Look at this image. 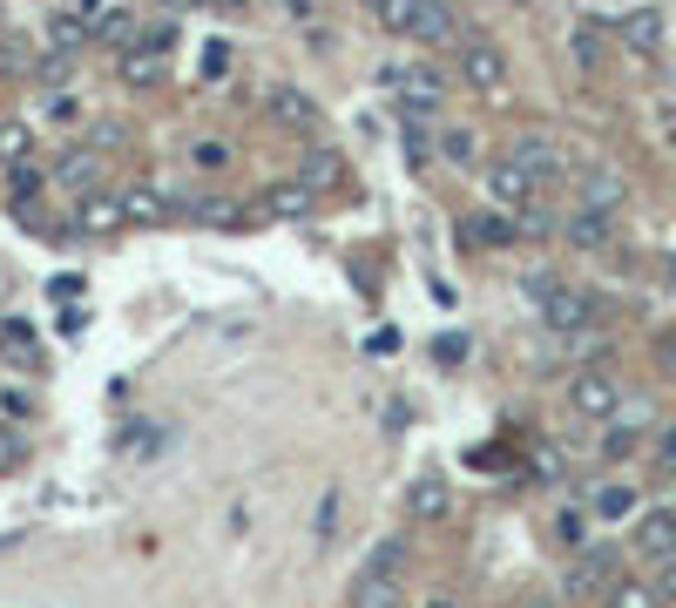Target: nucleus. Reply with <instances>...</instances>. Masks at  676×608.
<instances>
[{
	"label": "nucleus",
	"mask_w": 676,
	"mask_h": 608,
	"mask_svg": "<svg viewBox=\"0 0 676 608\" xmlns=\"http://www.w3.org/2000/svg\"><path fill=\"white\" fill-rule=\"evenodd\" d=\"M346 608H399V541H379V555L352 575Z\"/></svg>",
	"instance_id": "nucleus-3"
},
{
	"label": "nucleus",
	"mask_w": 676,
	"mask_h": 608,
	"mask_svg": "<svg viewBox=\"0 0 676 608\" xmlns=\"http://www.w3.org/2000/svg\"><path fill=\"white\" fill-rule=\"evenodd\" d=\"M96 177H102V162H96V156H81V149L61 156V169H54V183L74 190V203H81V197H96Z\"/></svg>",
	"instance_id": "nucleus-13"
},
{
	"label": "nucleus",
	"mask_w": 676,
	"mask_h": 608,
	"mask_svg": "<svg viewBox=\"0 0 676 608\" xmlns=\"http://www.w3.org/2000/svg\"><path fill=\"white\" fill-rule=\"evenodd\" d=\"M162 48H169V34H149L142 48H129L122 54V81H156L162 74Z\"/></svg>",
	"instance_id": "nucleus-15"
},
{
	"label": "nucleus",
	"mask_w": 676,
	"mask_h": 608,
	"mask_svg": "<svg viewBox=\"0 0 676 608\" xmlns=\"http://www.w3.org/2000/svg\"><path fill=\"white\" fill-rule=\"evenodd\" d=\"M663 595H669V601H676V555H669V561H663Z\"/></svg>",
	"instance_id": "nucleus-38"
},
{
	"label": "nucleus",
	"mask_w": 676,
	"mask_h": 608,
	"mask_svg": "<svg viewBox=\"0 0 676 608\" xmlns=\"http://www.w3.org/2000/svg\"><path fill=\"white\" fill-rule=\"evenodd\" d=\"M656 460H663V467H676V426H669L663 440H656Z\"/></svg>",
	"instance_id": "nucleus-37"
},
{
	"label": "nucleus",
	"mask_w": 676,
	"mask_h": 608,
	"mask_svg": "<svg viewBox=\"0 0 676 608\" xmlns=\"http://www.w3.org/2000/svg\"><path fill=\"white\" fill-rule=\"evenodd\" d=\"M379 21L406 41H427V48H447L454 41V14H447V0H372Z\"/></svg>",
	"instance_id": "nucleus-1"
},
{
	"label": "nucleus",
	"mask_w": 676,
	"mask_h": 608,
	"mask_svg": "<svg viewBox=\"0 0 676 608\" xmlns=\"http://www.w3.org/2000/svg\"><path fill=\"white\" fill-rule=\"evenodd\" d=\"M616 406H623V386L609 372H575L568 379V412L575 419H609Z\"/></svg>",
	"instance_id": "nucleus-5"
},
{
	"label": "nucleus",
	"mask_w": 676,
	"mask_h": 608,
	"mask_svg": "<svg viewBox=\"0 0 676 608\" xmlns=\"http://www.w3.org/2000/svg\"><path fill=\"white\" fill-rule=\"evenodd\" d=\"M217 74H230V41H210L203 48V81H217Z\"/></svg>",
	"instance_id": "nucleus-29"
},
{
	"label": "nucleus",
	"mask_w": 676,
	"mask_h": 608,
	"mask_svg": "<svg viewBox=\"0 0 676 608\" xmlns=\"http://www.w3.org/2000/svg\"><path fill=\"white\" fill-rule=\"evenodd\" d=\"M41 81H48V89H61V81H68V48H61V54L41 68Z\"/></svg>",
	"instance_id": "nucleus-35"
},
{
	"label": "nucleus",
	"mask_w": 676,
	"mask_h": 608,
	"mask_svg": "<svg viewBox=\"0 0 676 608\" xmlns=\"http://www.w3.org/2000/svg\"><path fill=\"white\" fill-rule=\"evenodd\" d=\"M535 305H541V318H548V331H555V338H581V331H596V298L575 291V285H548V278H535Z\"/></svg>",
	"instance_id": "nucleus-2"
},
{
	"label": "nucleus",
	"mask_w": 676,
	"mask_h": 608,
	"mask_svg": "<svg viewBox=\"0 0 676 608\" xmlns=\"http://www.w3.org/2000/svg\"><path fill=\"white\" fill-rule=\"evenodd\" d=\"M636 555L643 561H669L676 555V507H649L636 520Z\"/></svg>",
	"instance_id": "nucleus-8"
},
{
	"label": "nucleus",
	"mask_w": 676,
	"mask_h": 608,
	"mask_svg": "<svg viewBox=\"0 0 676 608\" xmlns=\"http://www.w3.org/2000/svg\"><path fill=\"white\" fill-rule=\"evenodd\" d=\"M515 162L528 169V177H535V183H555V177H561V169H568V156H561V149H555L548 136H521V142H515Z\"/></svg>",
	"instance_id": "nucleus-10"
},
{
	"label": "nucleus",
	"mask_w": 676,
	"mask_h": 608,
	"mask_svg": "<svg viewBox=\"0 0 676 608\" xmlns=\"http://www.w3.org/2000/svg\"><path fill=\"white\" fill-rule=\"evenodd\" d=\"M623 41H629V48H643V54H656V41H663V21L643 8V14H629V21H623Z\"/></svg>",
	"instance_id": "nucleus-22"
},
{
	"label": "nucleus",
	"mask_w": 676,
	"mask_h": 608,
	"mask_svg": "<svg viewBox=\"0 0 676 608\" xmlns=\"http://www.w3.org/2000/svg\"><path fill=\"white\" fill-rule=\"evenodd\" d=\"M0 345H8V359H14V366H21V359L34 366V338H28L21 325H8V331H0Z\"/></svg>",
	"instance_id": "nucleus-27"
},
{
	"label": "nucleus",
	"mask_w": 676,
	"mask_h": 608,
	"mask_svg": "<svg viewBox=\"0 0 676 608\" xmlns=\"http://www.w3.org/2000/svg\"><path fill=\"white\" fill-rule=\"evenodd\" d=\"M265 210H271V217H305V210H311V190H305V183H271V190H265Z\"/></svg>",
	"instance_id": "nucleus-20"
},
{
	"label": "nucleus",
	"mask_w": 676,
	"mask_h": 608,
	"mask_svg": "<svg viewBox=\"0 0 676 608\" xmlns=\"http://www.w3.org/2000/svg\"><path fill=\"white\" fill-rule=\"evenodd\" d=\"M487 190H494L500 203H515V210H521V203H528V197H535L541 183L528 177V169H521L515 156H507V162H494V169H487Z\"/></svg>",
	"instance_id": "nucleus-11"
},
{
	"label": "nucleus",
	"mask_w": 676,
	"mask_h": 608,
	"mask_svg": "<svg viewBox=\"0 0 676 608\" xmlns=\"http://www.w3.org/2000/svg\"><path fill=\"white\" fill-rule=\"evenodd\" d=\"M406 156H412V162H427V129H419V122H406Z\"/></svg>",
	"instance_id": "nucleus-34"
},
{
	"label": "nucleus",
	"mask_w": 676,
	"mask_h": 608,
	"mask_svg": "<svg viewBox=\"0 0 676 608\" xmlns=\"http://www.w3.org/2000/svg\"><path fill=\"white\" fill-rule=\"evenodd\" d=\"M440 156H447V162H474V136H467V129H447V136H440Z\"/></svg>",
	"instance_id": "nucleus-28"
},
{
	"label": "nucleus",
	"mask_w": 676,
	"mask_h": 608,
	"mask_svg": "<svg viewBox=\"0 0 676 608\" xmlns=\"http://www.w3.org/2000/svg\"><path fill=\"white\" fill-rule=\"evenodd\" d=\"M392 89H399L406 122H434L440 102H447V81H440L434 68H399V74H392Z\"/></svg>",
	"instance_id": "nucleus-4"
},
{
	"label": "nucleus",
	"mask_w": 676,
	"mask_h": 608,
	"mask_svg": "<svg viewBox=\"0 0 676 608\" xmlns=\"http://www.w3.org/2000/svg\"><path fill=\"white\" fill-rule=\"evenodd\" d=\"M427 608H454V601H447V595H434V601H427Z\"/></svg>",
	"instance_id": "nucleus-40"
},
{
	"label": "nucleus",
	"mask_w": 676,
	"mask_h": 608,
	"mask_svg": "<svg viewBox=\"0 0 676 608\" xmlns=\"http://www.w3.org/2000/svg\"><path fill=\"white\" fill-rule=\"evenodd\" d=\"M581 210H623V177H609V169H596V177L581 183Z\"/></svg>",
	"instance_id": "nucleus-19"
},
{
	"label": "nucleus",
	"mask_w": 676,
	"mask_h": 608,
	"mask_svg": "<svg viewBox=\"0 0 676 608\" xmlns=\"http://www.w3.org/2000/svg\"><path fill=\"white\" fill-rule=\"evenodd\" d=\"M616 581H623V561H616L609 548H581V561H575V575H568V595L588 601V595H609Z\"/></svg>",
	"instance_id": "nucleus-6"
},
{
	"label": "nucleus",
	"mask_w": 676,
	"mask_h": 608,
	"mask_svg": "<svg viewBox=\"0 0 676 608\" xmlns=\"http://www.w3.org/2000/svg\"><path fill=\"white\" fill-rule=\"evenodd\" d=\"M271 116H278V122H291V129H305V136L318 129V102H311V96H298V89H278V96H271Z\"/></svg>",
	"instance_id": "nucleus-18"
},
{
	"label": "nucleus",
	"mask_w": 676,
	"mask_h": 608,
	"mask_svg": "<svg viewBox=\"0 0 676 608\" xmlns=\"http://www.w3.org/2000/svg\"><path fill=\"white\" fill-rule=\"evenodd\" d=\"M636 447H643V426H609V440H603V453H609V460H629Z\"/></svg>",
	"instance_id": "nucleus-23"
},
{
	"label": "nucleus",
	"mask_w": 676,
	"mask_h": 608,
	"mask_svg": "<svg viewBox=\"0 0 676 608\" xmlns=\"http://www.w3.org/2000/svg\"><path fill=\"white\" fill-rule=\"evenodd\" d=\"M609 608H656V595H649L643 581H616V588H609Z\"/></svg>",
	"instance_id": "nucleus-26"
},
{
	"label": "nucleus",
	"mask_w": 676,
	"mask_h": 608,
	"mask_svg": "<svg viewBox=\"0 0 676 608\" xmlns=\"http://www.w3.org/2000/svg\"><path fill=\"white\" fill-rule=\"evenodd\" d=\"M609 230H616V217L609 210H568V223H561V237L575 243V250H609Z\"/></svg>",
	"instance_id": "nucleus-9"
},
{
	"label": "nucleus",
	"mask_w": 676,
	"mask_h": 608,
	"mask_svg": "<svg viewBox=\"0 0 676 608\" xmlns=\"http://www.w3.org/2000/svg\"><path fill=\"white\" fill-rule=\"evenodd\" d=\"M122 217H129V203H116V197H102V190L74 203V230H89V237H102V230H116Z\"/></svg>",
	"instance_id": "nucleus-12"
},
{
	"label": "nucleus",
	"mask_w": 676,
	"mask_h": 608,
	"mask_svg": "<svg viewBox=\"0 0 676 608\" xmlns=\"http://www.w3.org/2000/svg\"><path fill=\"white\" fill-rule=\"evenodd\" d=\"M460 74L474 81L480 96H500V81H507V54H500L494 41H467V48H460Z\"/></svg>",
	"instance_id": "nucleus-7"
},
{
	"label": "nucleus",
	"mask_w": 676,
	"mask_h": 608,
	"mask_svg": "<svg viewBox=\"0 0 676 608\" xmlns=\"http://www.w3.org/2000/svg\"><path fill=\"white\" fill-rule=\"evenodd\" d=\"M406 507H412L419 520H440V514H447V480H440V474H419L412 494H406Z\"/></svg>",
	"instance_id": "nucleus-17"
},
{
	"label": "nucleus",
	"mask_w": 676,
	"mask_h": 608,
	"mask_svg": "<svg viewBox=\"0 0 676 608\" xmlns=\"http://www.w3.org/2000/svg\"><path fill=\"white\" fill-rule=\"evenodd\" d=\"M190 217H203V223H237V203H217V197H203Z\"/></svg>",
	"instance_id": "nucleus-31"
},
{
	"label": "nucleus",
	"mask_w": 676,
	"mask_h": 608,
	"mask_svg": "<svg viewBox=\"0 0 676 608\" xmlns=\"http://www.w3.org/2000/svg\"><path fill=\"white\" fill-rule=\"evenodd\" d=\"M190 162H197V169H223V162H230V149H223V142H197V149H190Z\"/></svg>",
	"instance_id": "nucleus-30"
},
{
	"label": "nucleus",
	"mask_w": 676,
	"mask_h": 608,
	"mask_svg": "<svg viewBox=\"0 0 676 608\" xmlns=\"http://www.w3.org/2000/svg\"><path fill=\"white\" fill-rule=\"evenodd\" d=\"M122 203H129V217H142V223H156V217L169 210V203H162V190H129Z\"/></svg>",
	"instance_id": "nucleus-25"
},
{
	"label": "nucleus",
	"mask_w": 676,
	"mask_h": 608,
	"mask_svg": "<svg viewBox=\"0 0 676 608\" xmlns=\"http://www.w3.org/2000/svg\"><path fill=\"white\" fill-rule=\"evenodd\" d=\"M8 183H14V203L28 210V203L41 197V183H48V177H41V169H34V162H21V169H14V177H8Z\"/></svg>",
	"instance_id": "nucleus-24"
},
{
	"label": "nucleus",
	"mask_w": 676,
	"mask_h": 608,
	"mask_svg": "<svg viewBox=\"0 0 676 608\" xmlns=\"http://www.w3.org/2000/svg\"><path fill=\"white\" fill-rule=\"evenodd\" d=\"M102 41H129V14H102Z\"/></svg>",
	"instance_id": "nucleus-36"
},
{
	"label": "nucleus",
	"mask_w": 676,
	"mask_h": 608,
	"mask_svg": "<svg viewBox=\"0 0 676 608\" xmlns=\"http://www.w3.org/2000/svg\"><path fill=\"white\" fill-rule=\"evenodd\" d=\"M21 467V440H14V432H0V474H14Z\"/></svg>",
	"instance_id": "nucleus-33"
},
{
	"label": "nucleus",
	"mask_w": 676,
	"mask_h": 608,
	"mask_svg": "<svg viewBox=\"0 0 676 608\" xmlns=\"http://www.w3.org/2000/svg\"><path fill=\"white\" fill-rule=\"evenodd\" d=\"M515 230H521V217H500V210H480V217H467V237H474L480 250H500V243H515Z\"/></svg>",
	"instance_id": "nucleus-14"
},
{
	"label": "nucleus",
	"mask_w": 676,
	"mask_h": 608,
	"mask_svg": "<svg viewBox=\"0 0 676 608\" xmlns=\"http://www.w3.org/2000/svg\"><path fill=\"white\" fill-rule=\"evenodd\" d=\"M568 54H575L581 74H603V68H609V41H603L596 28H575V34H568Z\"/></svg>",
	"instance_id": "nucleus-16"
},
{
	"label": "nucleus",
	"mask_w": 676,
	"mask_h": 608,
	"mask_svg": "<svg viewBox=\"0 0 676 608\" xmlns=\"http://www.w3.org/2000/svg\"><path fill=\"white\" fill-rule=\"evenodd\" d=\"M278 8H285V14H305V8H311V0H278Z\"/></svg>",
	"instance_id": "nucleus-39"
},
{
	"label": "nucleus",
	"mask_w": 676,
	"mask_h": 608,
	"mask_svg": "<svg viewBox=\"0 0 676 608\" xmlns=\"http://www.w3.org/2000/svg\"><path fill=\"white\" fill-rule=\"evenodd\" d=\"M588 507H596L603 520H623V514H636V487H596V494H588Z\"/></svg>",
	"instance_id": "nucleus-21"
},
{
	"label": "nucleus",
	"mask_w": 676,
	"mask_h": 608,
	"mask_svg": "<svg viewBox=\"0 0 676 608\" xmlns=\"http://www.w3.org/2000/svg\"><path fill=\"white\" fill-rule=\"evenodd\" d=\"M0 156L21 162V156H28V129H0Z\"/></svg>",
	"instance_id": "nucleus-32"
}]
</instances>
